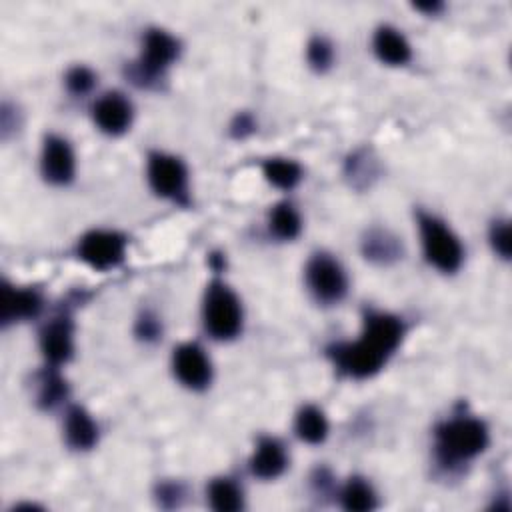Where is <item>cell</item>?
<instances>
[{"label":"cell","instance_id":"6da1fadb","mask_svg":"<svg viewBox=\"0 0 512 512\" xmlns=\"http://www.w3.org/2000/svg\"><path fill=\"white\" fill-rule=\"evenodd\" d=\"M404 332L406 328L402 318L382 310H366L360 338L328 346L326 356L340 374L364 380L384 368L388 358L400 346Z\"/></svg>","mask_w":512,"mask_h":512},{"label":"cell","instance_id":"7a4b0ae2","mask_svg":"<svg viewBox=\"0 0 512 512\" xmlns=\"http://www.w3.org/2000/svg\"><path fill=\"white\" fill-rule=\"evenodd\" d=\"M488 442V426L474 416H454L434 428V454L446 468L474 460L486 450Z\"/></svg>","mask_w":512,"mask_h":512},{"label":"cell","instance_id":"3957f363","mask_svg":"<svg viewBox=\"0 0 512 512\" xmlns=\"http://www.w3.org/2000/svg\"><path fill=\"white\" fill-rule=\"evenodd\" d=\"M202 322L216 340H234L242 332V302L236 292L220 278L208 282L202 298Z\"/></svg>","mask_w":512,"mask_h":512},{"label":"cell","instance_id":"277c9868","mask_svg":"<svg viewBox=\"0 0 512 512\" xmlns=\"http://www.w3.org/2000/svg\"><path fill=\"white\" fill-rule=\"evenodd\" d=\"M180 54V42L168 30L148 28L142 36L138 60L130 66V80L138 86H154Z\"/></svg>","mask_w":512,"mask_h":512},{"label":"cell","instance_id":"5b68a950","mask_svg":"<svg viewBox=\"0 0 512 512\" xmlns=\"http://www.w3.org/2000/svg\"><path fill=\"white\" fill-rule=\"evenodd\" d=\"M418 232L424 258L430 266L444 274H452L462 266L464 248L452 228L428 212H418Z\"/></svg>","mask_w":512,"mask_h":512},{"label":"cell","instance_id":"8992f818","mask_svg":"<svg viewBox=\"0 0 512 512\" xmlns=\"http://www.w3.org/2000/svg\"><path fill=\"white\" fill-rule=\"evenodd\" d=\"M308 292L320 304H338L348 292V276L338 258L328 252L310 256L304 268Z\"/></svg>","mask_w":512,"mask_h":512},{"label":"cell","instance_id":"52a82bcc","mask_svg":"<svg viewBox=\"0 0 512 512\" xmlns=\"http://www.w3.org/2000/svg\"><path fill=\"white\" fill-rule=\"evenodd\" d=\"M146 178L156 196L182 206L188 204V168L178 156L166 152H150Z\"/></svg>","mask_w":512,"mask_h":512},{"label":"cell","instance_id":"ba28073f","mask_svg":"<svg viewBox=\"0 0 512 512\" xmlns=\"http://www.w3.org/2000/svg\"><path fill=\"white\" fill-rule=\"evenodd\" d=\"M128 240L116 230H90L78 240V258L96 272L118 268L126 258Z\"/></svg>","mask_w":512,"mask_h":512},{"label":"cell","instance_id":"9c48e42d","mask_svg":"<svg viewBox=\"0 0 512 512\" xmlns=\"http://www.w3.org/2000/svg\"><path fill=\"white\" fill-rule=\"evenodd\" d=\"M172 370L178 382L190 390H206L212 382V362L196 342H184L174 348Z\"/></svg>","mask_w":512,"mask_h":512},{"label":"cell","instance_id":"30bf717a","mask_svg":"<svg viewBox=\"0 0 512 512\" xmlns=\"http://www.w3.org/2000/svg\"><path fill=\"white\" fill-rule=\"evenodd\" d=\"M40 172L46 182L54 186H66L74 180L76 158L70 142L58 134H48L42 144Z\"/></svg>","mask_w":512,"mask_h":512},{"label":"cell","instance_id":"8fae6325","mask_svg":"<svg viewBox=\"0 0 512 512\" xmlns=\"http://www.w3.org/2000/svg\"><path fill=\"white\" fill-rule=\"evenodd\" d=\"M40 352L46 366H62L74 354V324L70 314H58L50 318L38 334Z\"/></svg>","mask_w":512,"mask_h":512},{"label":"cell","instance_id":"7c38bea8","mask_svg":"<svg viewBox=\"0 0 512 512\" xmlns=\"http://www.w3.org/2000/svg\"><path fill=\"white\" fill-rule=\"evenodd\" d=\"M132 116H134L132 102L122 92H116V90L102 94L92 106L94 124L104 134H110V136L124 134L132 124Z\"/></svg>","mask_w":512,"mask_h":512},{"label":"cell","instance_id":"4fadbf2b","mask_svg":"<svg viewBox=\"0 0 512 512\" xmlns=\"http://www.w3.org/2000/svg\"><path fill=\"white\" fill-rule=\"evenodd\" d=\"M42 310V298L34 288H18L2 282L0 290V322L2 326L36 318Z\"/></svg>","mask_w":512,"mask_h":512},{"label":"cell","instance_id":"5bb4252c","mask_svg":"<svg viewBox=\"0 0 512 512\" xmlns=\"http://www.w3.org/2000/svg\"><path fill=\"white\" fill-rule=\"evenodd\" d=\"M250 472L260 480L278 478L288 466V454L278 438L262 436L250 456Z\"/></svg>","mask_w":512,"mask_h":512},{"label":"cell","instance_id":"9a60e30c","mask_svg":"<svg viewBox=\"0 0 512 512\" xmlns=\"http://www.w3.org/2000/svg\"><path fill=\"white\" fill-rule=\"evenodd\" d=\"M372 50L376 58L388 66H404L412 58V48L406 36L394 26H378L372 36Z\"/></svg>","mask_w":512,"mask_h":512},{"label":"cell","instance_id":"2e32d148","mask_svg":"<svg viewBox=\"0 0 512 512\" xmlns=\"http://www.w3.org/2000/svg\"><path fill=\"white\" fill-rule=\"evenodd\" d=\"M66 444L74 450H90L98 442V424L84 406L72 404L64 414Z\"/></svg>","mask_w":512,"mask_h":512},{"label":"cell","instance_id":"e0dca14e","mask_svg":"<svg viewBox=\"0 0 512 512\" xmlns=\"http://www.w3.org/2000/svg\"><path fill=\"white\" fill-rule=\"evenodd\" d=\"M362 254L376 264H392L402 258V242L386 228H372L362 240Z\"/></svg>","mask_w":512,"mask_h":512},{"label":"cell","instance_id":"ac0fdd59","mask_svg":"<svg viewBox=\"0 0 512 512\" xmlns=\"http://www.w3.org/2000/svg\"><path fill=\"white\" fill-rule=\"evenodd\" d=\"M294 432L306 444H322L328 436L326 414L314 404L302 406L294 418Z\"/></svg>","mask_w":512,"mask_h":512},{"label":"cell","instance_id":"d6986e66","mask_svg":"<svg viewBox=\"0 0 512 512\" xmlns=\"http://www.w3.org/2000/svg\"><path fill=\"white\" fill-rule=\"evenodd\" d=\"M340 504L348 512H368L378 506V496L372 484L360 476L348 478L340 490Z\"/></svg>","mask_w":512,"mask_h":512},{"label":"cell","instance_id":"ffe728a7","mask_svg":"<svg viewBox=\"0 0 512 512\" xmlns=\"http://www.w3.org/2000/svg\"><path fill=\"white\" fill-rule=\"evenodd\" d=\"M208 500L210 506L218 512H236L244 508V492L242 488L228 476L214 478L208 484Z\"/></svg>","mask_w":512,"mask_h":512},{"label":"cell","instance_id":"44dd1931","mask_svg":"<svg viewBox=\"0 0 512 512\" xmlns=\"http://www.w3.org/2000/svg\"><path fill=\"white\" fill-rule=\"evenodd\" d=\"M268 228L280 240H294L302 230V220L294 204L278 202L268 212Z\"/></svg>","mask_w":512,"mask_h":512},{"label":"cell","instance_id":"7402d4cb","mask_svg":"<svg viewBox=\"0 0 512 512\" xmlns=\"http://www.w3.org/2000/svg\"><path fill=\"white\" fill-rule=\"evenodd\" d=\"M262 174L272 186L292 190L302 180V166L290 158H268L262 162Z\"/></svg>","mask_w":512,"mask_h":512},{"label":"cell","instance_id":"603a6c76","mask_svg":"<svg viewBox=\"0 0 512 512\" xmlns=\"http://www.w3.org/2000/svg\"><path fill=\"white\" fill-rule=\"evenodd\" d=\"M38 384H40L38 386V406L40 408H54L68 396V384L56 366H46Z\"/></svg>","mask_w":512,"mask_h":512},{"label":"cell","instance_id":"cb8c5ba5","mask_svg":"<svg viewBox=\"0 0 512 512\" xmlns=\"http://www.w3.org/2000/svg\"><path fill=\"white\" fill-rule=\"evenodd\" d=\"M306 60L312 70L326 72L334 62V48L324 36H312L306 46Z\"/></svg>","mask_w":512,"mask_h":512},{"label":"cell","instance_id":"d4e9b609","mask_svg":"<svg viewBox=\"0 0 512 512\" xmlns=\"http://www.w3.org/2000/svg\"><path fill=\"white\" fill-rule=\"evenodd\" d=\"M346 176L356 184L360 186V180H362V186L368 184L370 178L376 176V162L374 158L360 150V152H354L348 160H346Z\"/></svg>","mask_w":512,"mask_h":512},{"label":"cell","instance_id":"484cf974","mask_svg":"<svg viewBox=\"0 0 512 512\" xmlns=\"http://www.w3.org/2000/svg\"><path fill=\"white\" fill-rule=\"evenodd\" d=\"M64 82H66V88H68V92L70 94H74V96H84V94H88L92 88H94V84H96V74L88 68V66H72L68 72H66V78H64Z\"/></svg>","mask_w":512,"mask_h":512},{"label":"cell","instance_id":"4316f807","mask_svg":"<svg viewBox=\"0 0 512 512\" xmlns=\"http://www.w3.org/2000/svg\"><path fill=\"white\" fill-rule=\"evenodd\" d=\"M488 242L494 254L502 260L510 258V224L504 218H496L488 230Z\"/></svg>","mask_w":512,"mask_h":512},{"label":"cell","instance_id":"83f0119b","mask_svg":"<svg viewBox=\"0 0 512 512\" xmlns=\"http://www.w3.org/2000/svg\"><path fill=\"white\" fill-rule=\"evenodd\" d=\"M136 336L144 342H154L160 338L162 334V326H160V320L158 316L150 314V312H144L140 314V318L136 320Z\"/></svg>","mask_w":512,"mask_h":512},{"label":"cell","instance_id":"f1b7e54d","mask_svg":"<svg viewBox=\"0 0 512 512\" xmlns=\"http://www.w3.org/2000/svg\"><path fill=\"white\" fill-rule=\"evenodd\" d=\"M156 498L162 506L166 508H174V506H180L182 498H184V488L178 484V482H164L158 486V492H156Z\"/></svg>","mask_w":512,"mask_h":512},{"label":"cell","instance_id":"f546056e","mask_svg":"<svg viewBox=\"0 0 512 512\" xmlns=\"http://www.w3.org/2000/svg\"><path fill=\"white\" fill-rule=\"evenodd\" d=\"M254 128H256V122H254L252 114H248V112L236 114V118L230 124V132H232L234 138H244V136L252 134Z\"/></svg>","mask_w":512,"mask_h":512},{"label":"cell","instance_id":"4dcf8cb0","mask_svg":"<svg viewBox=\"0 0 512 512\" xmlns=\"http://www.w3.org/2000/svg\"><path fill=\"white\" fill-rule=\"evenodd\" d=\"M414 8L416 10H420V12H428V14H436L438 10H442V4L440 2H418V4H414Z\"/></svg>","mask_w":512,"mask_h":512}]
</instances>
